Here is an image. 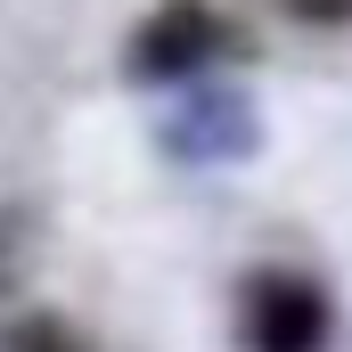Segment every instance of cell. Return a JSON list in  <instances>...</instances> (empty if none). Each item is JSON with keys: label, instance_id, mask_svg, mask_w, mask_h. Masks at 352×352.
Segmentation results:
<instances>
[{"label": "cell", "instance_id": "obj_1", "mask_svg": "<svg viewBox=\"0 0 352 352\" xmlns=\"http://www.w3.org/2000/svg\"><path fill=\"white\" fill-rule=\"evenodd\" d=\"M238 344L246 352H328L336 344V295L295 263H263L238 278Z\"/></svg>", "mask_w": 352, "mask_h": 352}, {"label": "cell", "instance_id": "obj_2", "mask_svg": "<svg viewBox=\"0 0 352 352\" xmlns=\"http://www.w3.org/2000/svg\"><path fill=\"white\" fill-rule=\"evenodd\" d=\"M238 33L213 0H164L140 33H131V74L140 82H197L213 58H230Z\"/></svg>", "mask_w": 352, "mask_h": 352}, {"label": "cell", "instance_id": "obj_4", "mask_svg": "<svg viewBox=\"0 0 352 352\" xmlns=\"http://www.w3.org/2000/svg\"><path fill=\"white\" fill-rule=\"evenodd\" d=\"M295 25H311V33H336V25H352V0H278Z\"/></svg>", "mask_w": 352, "mask_h": 352}, {"label": "cell", "instance_id": "obj_3", "mask_svg": "<svg viewBox=\"0 0 352 352\" xmlns=\"http://www.w3.org/2000/svg\"><path fill=\"white\" fill-rule=\"evenodd\" d=\"M0 352H90L66 320H16L8 336H0Z\"/></svg>", "mask_w": 352, "mask_h": 352}]
</instances>
